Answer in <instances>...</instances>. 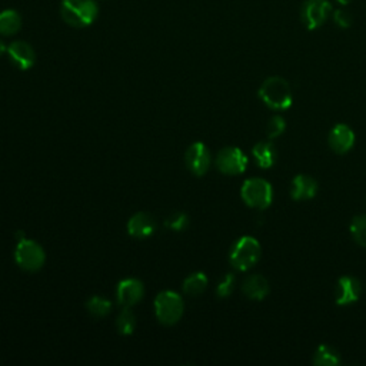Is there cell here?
<instances>
[{
  "label": "cell",
  "mask_w": 366,
  "mask_h": 366,
  "mask_svg": "<svg viewBox=\"0 0 366 366\" xmlns=\"http://www.w3.org/2000/svg\"><path fill=\"white\" fill-rule=\"evenodd\" d=\"M259 98L273 111H286L294 102L289 83L279 76H270L262 83L259 87Z\"/></svg>",
  "instance_id": "6da1fadb"
},
{
  "label": "cell",
  "mask_w": 366,
  "mask_h": 366,
  "mask_svg": "<svg viewBox=\"0 0 366 366\" xmlns=\"http://www.w3.org/2000/svg\"><path fill=\"white\" fill-rule=\"evenodd\" d=\"M61 14L69 26L80 29L95 22L98 6L95 0H63Z\"/></svg>",
  "instance_id": "7a4b0ae2"
},
{
  "label": "cell",
  "mask_w": 366,
  "mask_h": 366,
  "mask_svg": "<svg viewBox=\"0 0 366 366\" xmlns=\"http://www.w3.org/2000/svg\"><path fill=\"white\" fill-rule=\"evenodd\" d=\"M261 255V244L252 236H242L241 239H237V242L233 245L229 259L235 269L245 272L258 263Z\"/></svg>",
  "instance_id": "3957f363"
},
{
  "label": "cell",
  "mask_w": 366,
  "mask_h": 366,
  "mask_svg": "<svg viewBox=\"0 0 366 366\" xmlns=\"http://www.w3.org/2000/svg\"><path fill=\"white\" fill-rule=\"evenodd\" d=\"M244 202L256 209H266L273 200V189L270 183L262 177H250L245 180L241 189Z\"/></svg>",
  "instance_id": "277c9868"
},
{
  "label": "cell",
  "mask_w": 366,
  "mask_h": 366,
  "mask_svg": "<svg viewBox=\"0 0 366 366\" xmlns=\"http://www.w3.org/2000/svg\"><path fill=\"white\" fill-rule=\"evenodd\" d=\"M183 309L185 305L182 298L172 290L160 292L155 301V314L162 325L172 326L177 323L183 315Z\"/></svg>",
  "instance_id": "5b68a950"
},
{
  "label": "cell",
  "mask_w": 366,
  "mask_h": 366,
  "mask_svg": "<svg viewBox=\"0 0 366 366\" xmlns=\"http://www.w3.org/2000/svg\"><path fill=\"white\" fill-rule=\"evenodd\" d=\"M14 259L16 263L22 269L28 272H36L45 265L46 255L43 248L38 242L23 237V239L17 242L14 250Z\"/></svg>",
  "instance_id": "8992f818"
},
{
  "label": "cell",
  "mask_w": 366,
  "mask_h": 366,
  "mask_svg": "<svg viewBox=\"0 0 366 366\" xmlns=\"http://www.w3.org/2000/svg\"><path fill=\"white\" fill-rule=\"evenodd\" d=\"M332 12V5L327 0H305L301 16L308 30H315L322 26Z\"/></svg>",
  "instance_id": "52a82bcc"
},
{
  "label": "cell",
  "mask_w": 366,
  "mask_h": 366,
  "mask_svg": "<svg viewBox=\"0 0 366 366\" xmlns=\"http://www.w3.org/2000/svg\"><path fill=\"white\" fill-rule=\"evenodd\" d=\"M216 166L224 175H241L248 168V158L239 148H225L216 156Z\"/></svg>",
  "instance_id": "ba28073f"
},
{
  "label": "cell",
  "mask_w": 366,
  "mask_h": 366,
  "mask_svg": "<svg viewBox=\"0 0 366 366\" xmlns=\"http://www.w3.org/2000/svg\"><path fill=\"white\" fill-rule=\"evenodd\" d=\"M185 162H186L188 169L193 175L204 176L209 171V166H211L209 149L200 142L191 144L185 153Z\"/></svg>",
  "instance_id": "9c48e42d"
},
{
  "label": "cell",
  "mask_w": 366,
  "mask_h": 366,
  "mask_svg": "<svg viewBox=\"0 0 366 366\" xmlns=\"http://www.w3.org/2000/svg\"><path fill=\"white\" fill-rule=\"evenodd\" d=\"M362 294L360 282L352 277H342L338 279L335 288V301L339 306L355 303Z\"/></svg>",
  "instance_id": "30bf717a"
},
{
  "label": "cell",
  "mask_w": 366,
  "mask_h": 366,
  "mask_svg": "<svg viewBox=\"0 0 366 366\" xmlns=\"http://www.w3.org/2000/svg\"><path fill=\"white\" fill-rule=\"evenodd\" d=\"M329 148L334 152L343 155L347 153L355 144V132L347 125H336L327 138Z\"/></svg>",
  "instance_id": "8fae6325"
},
{
  "label": "cell",
  "mask_w": 366,
  "mask_h": 366,
  "mask_svg": "<svg viewBox=\"0 0 366 366\" xmlns=\"http://www.w3.org/2000/svg\"><path fill=\"white\" fill-rule=\"evenodd\" d=\"M144 288L138 279H125L118 285L116 298L123 308H132L143 298Z\"/></svg>",
  "instance_id": "7c38bea8"
},
{
  "label": "cell",
  "mask_w": 366,
  "mask_h": 366,
  "mask_svg": "<svg viewBox=\"0 0 366 366\" xmlns=\"http://www.w3.org/2000/svg\"><path fill=\"white\" fill-rule=\"evenodd\" d=\"M8 54H9L10 61L13 62V65L19 67L21 70H29L34 65V61H36V54H34L33 47L23 41H17L9 45Z\"/></svg>",
  "instance_id": "4fadbf2b"
},
{
  "label": "cell",
  "mask_w": 366,
  "mask_h": 366,
  "mask_svg": "<svg viewBox=\"0 0 366 366\" xmlns=\"http://www.w3.org/2000/svg\"><path fill=\"white\" fill-rule=\"evenodd\" d=\"M156 230V221L151 213L139 212L133 215L129 222H127V232L131 236L143 239V237L151 236Z\"/></svg>",
  "instance_id": "5bb4252c"
},
{
  "label": "cell",
  "mask_w": 366,
  "mask_h": 366,
  "mask_svg": "<svg viewBox=\"0 0 366 366\" xmlns=\"http://www.w3.org/2000/svg\"><path fill=\"white\" fill-rule=\"evenodd\" d=\"M318 182L306 175H298L290 183V196L294 200H308L318 193Z\"/></svg>",
  "instance_id": "9a60e30c"
},
{
  "label": "cell",
  "mask_w": 366,
  "mask_h": 366,
  "mask_svg": "<svg viewBox=\"0 0 366 366\" xmlns=\"http://www.w3.org/2000/svg\"><path fill=\"white\" fill-rule=\"evenodd\" d=\"M244 294L252 301H263L269 295V282L262 274H250L242 285Z\"/></svg>",
  "instance_id": "2e32d148"
},
{
  "label": "cell",
  "mask_w": 366,
  "mask_h": 366,
  "mask_svg": "<svg viewBox=\"0 0 366 366\" xmlns=\"http://www.w3.org/2000/svg\"><path fill=\"white\" fill-rule=\"evenodd\" d=\"M253 158L258 163V166L262 169L272 168L274 162H277V151H274L273 144L269 142H259L253 146L252 149Z\"/></svg>",
  "instance_id": "e0dca14e"
},
{
  "label": "cell",
  "mask_w": 366,
  "mask_h": 366,
  "mask_svg": "<svg viewBox=\"0 0 366 366\" xmlns=\"http://www.w3.org/2000/svg\"><path fill=\"white\" fill-rule=\"evenodd\" d=\"M22 28L21 14L14 10L0 12V34L12 36Z\"/></svg>",
  "instance_id": "ac0fdd59"
},
{
  "label": "cell",
  "mask_w": 366,
  "mask_h": 366,
  "mask_svg": "<svg viewBox=\"0 0 366 366\" xmlns=\"http://www.w3.org/2000/svg\"><path fill=\"white\" fill-rule=\"evenodd\" d=\"M206 288H208V278L202 272L192 273L191 277H188L185 282H183V292L189 297H197L200 294H204Z\"/></svg>",
  "instance_id": "d6986e66"
},
{
  "label": "cell",
  "mask_w": 366,
  "mask_h": 366,
  "mask_svg": "<svg viewBox=\"0 0 366 366\" xmlns=\"http://www.w3.org/2000/svg\"><path fill=\"white\" fill-rule=\"evenodd\" d=\"M314 363L318 366H336L341 363V356L334 347L321 345L314 355Z\"/></svg>",
  "instance_id": "ffe728a7"
},
{
  "label": "cell",
  "mask_w": 366,
  "mask_h": 366,
  "mask_svg": "<svg viewBox=\"0 0 366 366\" xmlns=\"http://www.w3.org/2000/svg\"><path fill=\"white\" fill-rule=\"evenodd\" d=\"M116 327L120 335H132L136 327V316L129 308H125L116 321Z\"/></svg>",
  "instance_id": "44dd1931"
},
{
  "label": "cell",
  "mask_w": 366,
  "mask_h": 366,
  "mask_svg": "<svg viewBox=\"0 0 366 366\" xmlns=\"http://www.w3.org/2000/svg\"><path fill=\"white\" fill-rule=\"evenodd\" d=\"M86 308L89 310V314L95 318H103L106 316L112 309L111 301H107L103 297H94L90 298L86 303Z\"/></svg>",
  "instance_id": "7402d4cb"
},
{
  "label": "cell",
  "mask_w": 366,
  "mask_h": 366,
  "mask_svg": "<svg viewBox=\"0 0 366 366\" xmlns=\"http://www.w3.org/2000/svg\"><path fill=\"white\" fill-rule=\"evenodd\" d=\"M349 230L354 237V241L358 245L366 248V215L355 216L351 222Z\"/></svg>",
  "instance_id": "603a6c76"
},
{
  "label": "cell",
  "mask_w": 366,
  "mask_h": 366,
  "mask_svg": "<svg viewBox=\"0 0 366 366\" xmlns=\"http://www.w3.org/2000/svg\"><path fill=\"white\" fill-rule=\"evenodd\" d=\"M189 225V217L182 212H173L166 219H164V226H168L172 230H183Z\"/></svg>",
  "instance_id": "cb8c5ba5"
},
{
  "label": "cell",
  "mask_w": 366,
  "mask_h": 366,
  "mask_svg": "<svg viewBox=\"0 0 366 366\" xmlns=\"http://www.w3.org/2000/svg\"><path fill=\"white\" fill-rule=\"evenodd\" d=\"M285 129H286V120L282 116H273L268 122L266 135L269 139H277L281 135H283Z\"/></svg>",
  "instance_id": "d4e9b609"
},
{
  "label": "cell",
  "mask_w": 366,
  "mask_h": 366,
  "mask_svg": "<svg viewBox=\"0 0 366 366\" xmlns=\"http://www.w3.org/2000/svg\"><path fill=\"white\" fill-rule=\"evenodd\" d=\"M235 285H236L235 274L228 273L226 277L221 281V283L217 285V288H216V295L219 298H228L229 295H232V292L235 289Z\"/></svg>",
  "instance_id": "484cf974"
},
{
  "label": "cell",
  "mask_w": 366,
  "mask_h": 366,
  "mask_svg": "<svg viewBox=\"0 0 366 366\" xmlns=\"http://www.w3.org/2000/svg\"><path fill=\"white\" fill-rule=\"evenodd\" d=\"M334 21H335V23L339 28L347 29V28H349L352 25V16H351L349 12H346V10L341 9V10H336L334 13Z\"/></svg>",
  "instance_id": "4316f807"
},
{
  "label": "cell",
  "mask_w": 366,
  "mask_h": 366,
  "mask_svg": "<svg viewBox=\"0 0 366 366\" xmlns=\"http://www.w3.org/2000/svg\"><path fill=\"white\" fill-rule=\"evenodd\" d=\"M6 52H8L6 45L3 43V41H0V56H2V54H5Z\"/></svg>",
  "instance_id": "83f0119b"
},
{
  "label": "cell",
  "mask_w": 366,
  "mask_h": 366,
  "mask_svg": "<svg viewBox=\"0 0 366 366\" xmlns=\"http://www.w3.org/2000/svg\"><path fill=\"white\" fill-rule=\"evenodd\" d=\"M336 2L341 3V5H343V6H346V5H349L352 2V0H336Z\"/></svg>",
  "instance_id": "f1b7e54d"
}]
</instances>
